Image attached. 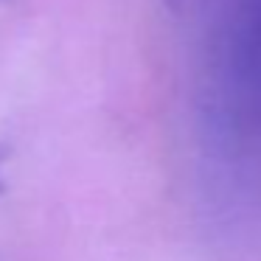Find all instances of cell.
I'll return each mask as SVG.
<instances>
[{
	"label": "cell",
	"instance_id": "1",
	"mask_svg": "<svg viewBox=\"0 0 261 261\" xmlns=\"http://www.w3.org/2000/svg\"><path fill=\"white\" fill-rule=\"evenodd\" d=\"M3 160H6V146L0 143V171H3ZM0 191H3V174H0Z\"/></svg>",
	"mask_w": 261,
	"mask_h": 261
}]
</instances>
